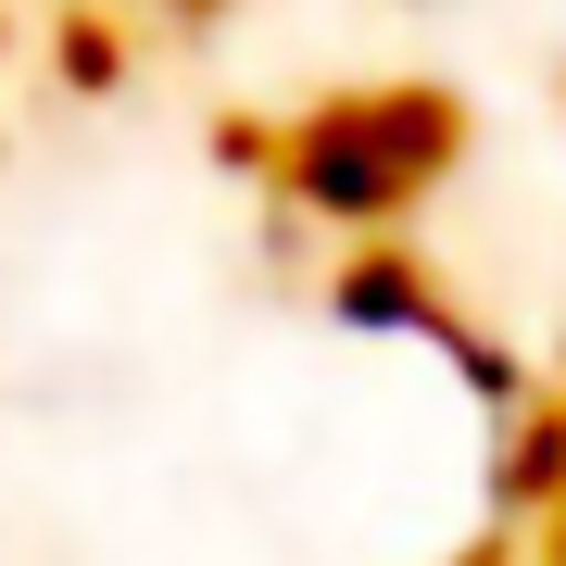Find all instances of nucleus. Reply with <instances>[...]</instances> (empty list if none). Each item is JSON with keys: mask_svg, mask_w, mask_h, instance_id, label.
<instances>
[{"mask_svg": "<svg viewBox=\"0 0 566 566\" xmlns=\"http://www.w3.org/2000/svg\"><path fill=\"white\" fill-rule=\"evenodd\" d=\"M453 151H465V102L453 88H340V102L290 114V139L264 164H277V189L315 227L378 240V227H403L428 189L453 177Z\"/></svg>", "mask_w": 566, "mask_h": 566, "instance_id": "f257e3e1", "label": "nucleus"}, {"mask_svg": "<svg viewBox=\"0 0 566 566\" xmlns=\"http://www.w3.org/2000/svg\"><path fill=\"white\" fill-rule=\"evenodd\" d=\"M327 315H340V327H353V340H416V353H441V365H453V378H479V390H491V403H504V416H516V365H504V353H491V340H479V327H465V315L441 303V290H428V277H416V264H403V252H378V240H365V252L340 264V277H327Z\"/></svg>", "mask_w": 566, "mask_h": 566, "instance_id": "f03ea898", "label": "nucleus"}]
</instances>
